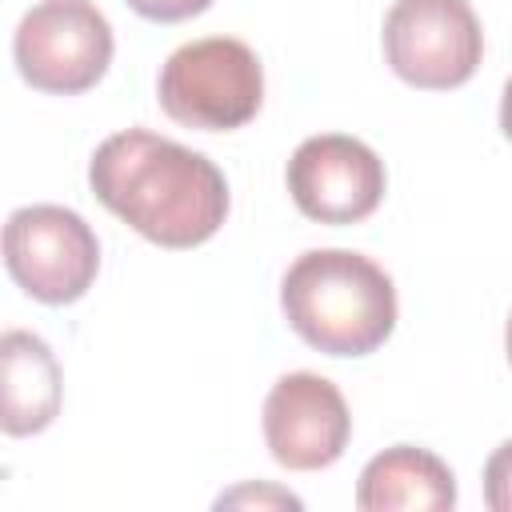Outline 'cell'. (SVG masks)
Listing matches in <instances>:
<instances>
[{
    "instance_id": "52a82bcc",
    "label": "cell",
    "mask_w": 512,
    "mask_h": 512,
    "mask_svg": "<svg viewBox=\"0 0 512 512\" xmlns=\"http://www.w3.org/2000/svg\"><path fill=\"white\" fill-rule=\"evenodd\" d=\"M384 160L356 136L324 132L300 140L288 160L292 204L316 224L368 220L384 200Z\"/></svg>"
},
{
    "instance_id": "8992f818",
    "label": "cell",
    "mask_w": 512,
    "mask_h": 512,
    "mask_svg": "<svg viewBox=\"0 0 512 512\" xmlns=\"http://www.w3.org/2000/svg\"><path fill=\"white\" fill-rule=\"evenodd\" d=\"M484 56V28L468 0H392L384 16L388 68L424 92L472 80Z\"/></svg>"
},
{
    "instance_id": "5b68a950",
    "label": "cell",
    "mask_w": 512,
    "mask_h": 512,
    "mask_svg": "<svg viewBox=\"0 0 512 512\" xmlns=\"http://www.w3.org/2000/svg\"><path fill=\"white\" fill-rule=\"evenodd\" d=\"M4 268L40 304H76L100 272V240L64 204H24L4 224Z\"/></svg>"
},
{
    "instance_id": "5bb4252c",
    "label": "cell",
    "mask_w": 512,
    "mask_h": 512,
    "mask_svg": "<svg viewBox=\"0 0 512 512\" xmlns=\"http://www.w3.org/2000/svg\"><path fill=\"white\" fill-rule=\"evenodd\" d=\"M500 128H504V136L512 140V76H508L504 96H500Z\"/></svg>"
},
{
    "instance_id": "277c9868",
    "label": "cell",
    "mask_w": 512,
    "mask_h": 512,
    "mask_svg": "<svg viewBox=\"0 0 512 512\" xmlns=\"http://www.w3.org/2000/svg\"><path fill=\"white\" fill-rule=\"evenodd\" d=\"M112 48V24L92 0H40L12 36L16 72L48 96L88 92L108 72Z\"/></svg>"
},
{
    "instance_id": "4fadbf2b",
    "label": "cell",
    "mask_w": 512,
    "mask_h": 512,
    "mask_svg": "<svg viewBox=\"0 0 512 512\" xmlns=\"http://www.w3.org/2000/svg\"><path fill=\"white\" fill-rule=\"evenodd\" d=\"M136 16L156 20V24H176V20H192L200 12L212 8V0H124Z\"/></svg>"
},
{
    "instance_id": "3957f363",
    "label": "cell",
    "mask_w": 512,
    "mask_h": 512,
    "mask_svg": "<svg viewBox=\"0 0 512 512\" xmlns=\"http://www.w3.org/2000/svg\"><path fill=\"white\" fill-rule=\"evenodd\" d=\"M156 96L168 120L200 132L244 128L264 104V68L236 36H204L180 44L160 76Z\"/></svg>"
},
{
    "instance_id": "6da1fadb",
    "label": "cell",
    "mask_w": 512,
    "mask_h": 512,
    "mask_svg": "<svg viewBox=\"0 0 512 512\" xmlns=\"http://www.w3.org/2000/svg\"><path fill=\"white\" fill-rule=\"evenodd\" d=\"M96 200L160 248H196L228 216V180L196 148L148 128L108 136L88 160Z\"/></svg>"
},
{
    "instance_id": "8fae6325",
    "label": "cell",
    "mask_w": 512,
    "mask_h": 512,
    "mask_svg": "<svg viewBox=\"0 0 512 512\" xmlns=\"http://www.w3.org/2000/svg\"><path fill=\"white\" fill-rule=\"evenodd\" d=\"M484 504L492 512H512V440H504L484 464Z\"/></svg>"
},
{
    "instance_id": "ba28073f",
    "label": "cell",
    "mask_w": 512,
    "mask_h": 512,
    "mask_svg": "<svg viewBox=\"0 0 512 512\" xmlns=\"http://www.w3.org/2000/svg\"><path fill=\"white\" fill-rule=\"evenodd\" d=\"M352 412L344 392L316 372H288L264 396V444L280 468L316 472L344 456Z\"/></svg>"
},
{
    "instance_id": "9c48e42d",
    "label": "cell",
    "mask_w": 512,
    "mask_h": 512,
    "mask_svg": "<svg viewBox=\"0 0 512 512\" xmlns=\"http://www.w3.org/2000/svg\"><path fill=\"white\" fill-rule=\"evenodd\" d=\"M356 508L364 512H448L456 508L452 468L416 444L376 452L356 480Z\"/></svg>"
},
{
    "instance_id": "9a60e30c",
    "label": "cell",
    "mask_w": 512,
    "mask_h": 512,
    "mask_svg": "<svg viewBox=\"0 0 512 512\" xmlns=\"http://www.w3.org/2000/svg\"><path fill=\"white\" fill-rule=\"evenodd\" d=\"M504 352H508V364H512V312H508V328H504Z\"/></svg>"
},
{
    "instance_id": "30bf717a",
    "label": "cell",
    "mask_w": 512,
    "mask_h": 512,
    "mask_svg": "<svg viewBox=\"0 0 512 512\" xmlns=\"http://www.w3.org/2000/svg\"><path fill=\"white\" fill-rule=\"evenodd\" d=\"M0 428L4 436H36L60 416L64 376L52 348L24 328H8L0 336Z\"/></svg>"
},
{
    "instance_id": "7c38bea8",
    "label": "cell",
    "mask_w": 512,
    "mask_h": 512,
    "mask_svg": "<svg viewBox=\"0 0 512 512\" xmlns=\"http://www.w3.org/2000/svg\"><path fill=\"white\" fill-rule=\"evenodd\" d=\"M216 508H300V496L272 488V484H240L216 496Z\"/></svg>"
},
{
    "instance_id": "7a4b0ae2",
    "label": "cell",
    "mask_w": 512,
    "mask_h": 512,
    "mask_svg": "<svg viewBox=\"0 0 512 512\" xmlns=\"http://www.w3.org/2000/svg\"><path fill=\"white\" fill-rule=\"evenodd\" d=\"M288 328L324 356H368L396 328L392 276L352 248H312L280 280Z\"/></svg>"
}]
</instances>
